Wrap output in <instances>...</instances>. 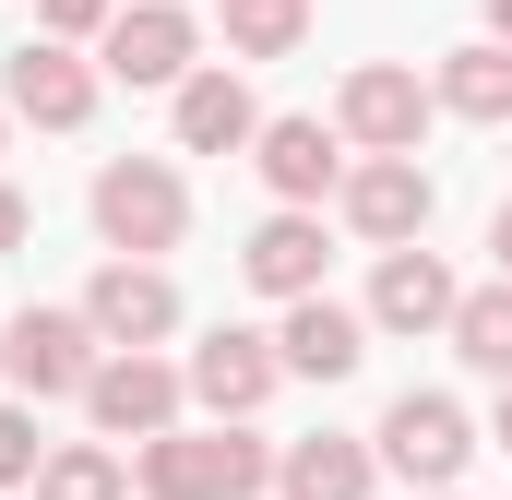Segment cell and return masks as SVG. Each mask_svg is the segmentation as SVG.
I'll use <instances>...</instances> for the list:
<instances>
[{
  "instance_id": "cell-1",
  "label": "cell",
  "mask_w": 512,
  "mask_h": 500,
  "mask_svg": "<svg viewBox=\"0 0 512 500\" xmlns=\"http://www.w3.org/2000/svg\"><path fill=\"white\" fill-rule=\"evenodd\" d=\"M274 489V453H262L239 417H215V429H155L143 441V500H251Z\"/></svg>"
},
{
  "instance_id": "cell-2",
  "label": "cell",
  "mask_w": 512,
  "mask_h": 500,
  "mask_svg": "<svg viewBox=\"0 0 512 500\" xmlns=\"http://www.w3.org/2000/svg\"><path fill=\"white\" fill-rule=\"evenodd\" d=\"M179 227H191V179L167 167V155H108L96 167V239L108 250H179Z\"/></svg>"
},
{
  "instance_id": "cell-3",
  "label": "cell",
  "mask_w": 512,
  "mask_h": 500,
  "mask_svg": "<svg viewBox=\"0 0 512 500\" xmlns=\"http://www.w3.org/2000/svg\"><path fill=\"white\" fill-rule=\"evenodd\" d=\"M179 405H191V370H167L155 346H108L96 381H84V417H96L108 441H155V429H179Z\"/></svg>"
},
{
  "instance_id": "cell-4",
  "label": "cell",
  "mask_w": 512,
  "mask_h": 500,
  "mask_svg": "<svg viewBox=\"0 0 512 500\" xmlns=\"http://www.w3.org/2000/svg\"><path fill=\"white\" fill-rule=\"evenodd\" d=\"M96 72L179 96V72H203V24H191L179 0H131V12H108V36H96Z\"/></svg>"
},
{
  "instance_id": "cell-5",
  "label": "cell",
  "mask_w": 512,
  "mask_h": 500,
  "mask_svg": "<svg viewBox=\"0 0 512 500\" xmlns=\"http://www.w3.org/2000/svg\"><path fill=\"white\" fill-rule=\"evenodd\" d=\"M96 358H108V334H96L84 310H12V322H0V381H24L36 405H48V393H84Z\"/></svg>"
},
{
  "instance_id": "cell-6",
  "label": "cell",
  "mask_w": 512,
  "mask_h": 500,
  "mask_svg": "<svg viewBox=\"0 0 512 500\" xmlns=\"http://www.w3.org/2000/svg\"><path fill=\"white\" fill-rule=\"evenodd\" d=\"M382 465L405 477V489H453V477L477 465L465 405H453V393H393V405H382Z\"/></svg>"
},
{
  "instance_id": "cell-7",
  "label": "cell",
  "mask_w": 512,
  "mask_h": 500,
  "mask_svg": "<svg viewBox=\"0 0 512 500\" xmlns=\"http://www.w3.org/2000/svg\"><path fill=\"white\" fill-rule=\"evenodd\" d=\"M429 108H441V84H417L405 60H370V72H346V108H334V131H346L358 155H417Z\"/></svg>"
},
{
  "instance_id": "cell-8",
  "label": "cell",
  "mask_w": 512,
  "mask_h": 500,
  "mask_svg": "<svg viewBox=\"0 0 512 500\" xmlns=\"http://www.w3.org/2000/svg\"><path fill=\"white\" fill-rule=\"evenodd\" d=\"M0 108L36 131H84L96 120V60H72V36H24L12 72H0Z\"/></svg>"
},
{
  "instance_id": "cell-9",
  "label": "cell",
  "mask_w": 512,
  "mask_h": 500,
  "mask_svg": "<svg viewBox=\"0 0 512 500\" xmlns=\"http://www.w3.org/2000/svg\"><path fill=\"white\" fill-rule=\"evenodd\" d=\"M429 167L417 155H370V167H346V227L370 250H405V239H429Z\"/></svg>"
},
{
  "instance_id": "cell-10",
  "label": "cell",
  "mask_w": 512,
  "mask_h": 500,
  "mask_svg": "<svg viewBox=\"0 0 512 500\" xmlns=\"http://www.w3.org/2000/svg\"><path fill=\"white\" fill-rule=\"evenodd\" d=\"M84 322H96L108 346H167V334H179V286H167L143 250H120V262L84 286Z\"/></svg>"
},
{
  "instance_id": "cell-11",
  "label": "cell",
  "mask_w": 512,
  "mask_h": 500,
  "mask_svg": "<svg viewBox=\"0 0 512 500\" xmlns=\"http://www.w3.org/2000/svg\"><path fill=\"white\" fill-rule=\"evenodd\" d=\"M251 167L274 203H322V191H346V131L334 120H262L251 131Z\"/></svg>"
},
{
  "instance_id": "cell-12",
  "label": "cell",
  "mask_w": 512,
  "mask_h": 500,
  "mask_svg": "<svg viewBox=\"0 0 512 500\" xmlns=\"http://www.w3.org/2000/svg\"><path fill=\"white\" fill-rule=\"evenodd\" d=\"M274 381H286L274 334H239V322H215V334L191 346V405H203V417H251Z\"/></svg>"
},
{
  "instance_id": "cell-13",
  "label": "cell",
  "mask_w": 512,
  "mask_h": 500,
  "mask_svg": "<svg viewBox=\"0 0 512 500\" xmlns=\"http://www.w3.org/2000/svg\"><path fill=\"white\" fill-rule=\"evenodd\" d=\"M453 298H465V286H453V262H441V250H382V274H370V322H382V334H453Z\"/></svg>"
},
{
  "instance_id": "cell-14",
  "label": "cell",
  "mask_w": 512,
  "mask_h": 500,
  "mask_svg": "<svg viewBox=\"0 0 512 500\" xmlns=\"http://www.w3.org/2000/svg\"><path fill=\"white\" fill-rule=\"evenodd\" d=\"M274 358H286L298 381H346L358 358H370V310H334V298L310 286V298H286V334H274Z\"/></svg>"
},
{
  "instance_id": "cell-15",
  "label": "cell",
  "mask_w": 512,
  "mask_h": 500,
  "mask_svg": "<svg viewBox=\"0 0 512 500\" xmlns=\"http://www.w3.org/2000/svg\"><path fill=\"white\" fill-rule=\"evenodd\" d=\"M167 120H179V155H239L262 131V108H251V84L215 60V72H179V96H167Z\"/></svg>"
},
{
  "instance_id": "cell-16",
  "label": "cell",
  "mask_w": 512,
  "mask_h": 500,
  "mask_svg": "<svg viewBox=\"0 0 512 500\" xmlns=\"http://www.w3.org/2000/svg\"><path fill=\"white\" fill-rule=\"evenodd\" d=\"M239 274H251L262 298H310V286H322V215H310V203H274L251 227V250H239Z\"/></svg>"
},
{
  "instance_id": "cell-17",
  "label": "cell",
  "mask_w": 512,
  "mask_h": 500,
  "mask_svg": "<svg viewBox=\"0 0 512 500\" xmlns=\"http://www.w3.org/2000/svg\"><path fill=\"white\" fill-rule=\"evenodd\" d=\"M370 477H382V453H370V441H334V429L274 453V489L286 500H370Z\"/></svg>"
},
{
  "instance_id": "cell-18",
  "label": "cell",
  "mask_w": 512,
  "mask_h": 500,
  "mask_svg": "<svg viewBox=\"0 0 512 500\" xmlns=\"http://www.w3.org/2000/svg\"><path fill=\"white\" fill-rule=\"evenodd\" d=\"M441 108H453V120L512 131V36H477V48H453V60H441Z\"/></svg>"
},
{
  "instance_id": "cell-19",
  "label": "cell",
  "mask_w": 512,
  "mask_h": 500,
  "mask_svg": "<svg viewBox=\"0 0 512 500\" xmlns=\"http://www.w3.org/2000/svg\"><path fill=\"white\" fill-rule=\"evenodd\" d=\"M453 358L489 370V381H512V274H489V286L453 298Z\"/></svg>"
},
{
  "instance_id": "cell-20",
  "label": "cell",
  "mask_w": 512,
  "mask_h": 500,
  "mask_svg": "<svg viewBox=\"0 0 512 500\" xmlns=\"http://www.w3.org/2000/svg\"><path fill=\"white\" fill-rule=\"evenodd\" d=\"M310 36V0H227V48L239 60H286Z\"/></svg>"
},
{
  "instance_id": "cell-21",
  "label": "cell",
  "mask_w": 512,
  "mask_h": 500,
  "mask_svg": "<svg viewBox=\"0 0 512 500\" xmlns=\"http://www.w3.org/2000/svg\"><path fill=\"white\" fill-rule=\"evenodd\" d=\"M36 500H120V453H108V441L48 453V465H36Z\"/></svg>"
},
{
  "instance_id": "cell-22",
  "label": "cell",
  "mask_w": 512,
  "mask_h": 500,
  "mask_svg": "<svg viewBox=\"0 0 512 500\" xmlns=\"http://www.w3.org/2000/svg\"><path fill=\"white\" fill-rule=\"evenodd\" d=\"M36 465H48L36 417H24V405H0V489H36Z\"/></svg>"
},
{
  "instance_id": "cell-23",
  "label": "cell",
  "mask_w": 512,
  "mask_h": 500,
  "mask_svg": "<svg viewBox=\"0 0 512 500\" xmlns=\"http://www.w3.org/2000/svg\"><path fill=\"white\" fill-rule=\"evenodd\" d=\"M120 0H36V36H108Z\"/></svg>"
},
{
  "instance_id": "cell-24",
  "label": "cell",
  "mask_w": 512,
  "mask_h": 500,
  "mask_svg": "<svg viewBox=\"0 0 512 500\" xmlns=\"http://www.w3.org/2000/svg\"><path fill=\"white\" fill-rule=\"evenodd\" d=\"M24 227H36V203H24V191L0 179V250H24Z\"/></svg>"
},
{
  "instance_id": "cell-25",
  "label": "cell",
  "mask_w": 512,
  "mask_h": 500,
  "mask_svg": "<svg viewBox=\"0 0 512 500\" xmlns=\"http://www.w3.org/2000/svg\"><path fill=\"white\" fill-rule=\"evenodd\" d=\"M489 250H501V274H512V203H501V215H489Z\"/></svg>"
},
{
  "instance_id": "cell-26",
  "label": "cell",
  "mask_w": 512,
  "mask_h": 500,
  "mask_svg": "<svg viewBox=\"0 0 512 500\" xmlns=\"http://www.w3.org/2000/svg\"><path fill=\"white\" fill-rule=\"evenodd\" d=\"M489 36H512V0H489Z\"/></svg>"
},
{
  "instance_id": "cell-27",
  "label": "cell",
  "mask_w": 512,
  "mask_h": 500,
  "mask_svg": "<svg viewBox=\"0 0 512 500\" xmlns=\"http://www.w3.org/2000/svg\"><path fill=\"white\" fill-rule=\"evenodd\" d=\"M501 453H512V381H501Z\"/></svg>"
},
{
  "instance_id": "cell-28",
  "label": "cell",
  "mask_w": 512,
  "mask_h": 500,
  "mask_svg": "<svg viewBox=\"0 0 512 500\" xmlns=\"http://www.w3.org/2000/svg\"><path fill=\"white\" fill-rule=\"evenodd\" d=\"M429 500H453V489H429Z\"/></svg>"
},
{
  "instance_id": "cell-29",
  "label": "cell",
  "mask_w": 512,
  "mask_h": 500,
  "mask_svg": "<svg viewBox=\"0 0 512 500\" xmlns=\"http://www.w3.org/2000/svg\"><path fill=\"white\" fill-rule=\"evenodd\" d=\"M0 120H12V108H0Z\"/></svg>"
}]
</instances>
